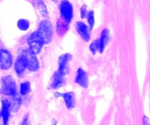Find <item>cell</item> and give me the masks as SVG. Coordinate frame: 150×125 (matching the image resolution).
I'll return each instance as SVG.
<instances>
[{
    "label": "cell",
    "mask_w": 150,
    "mask_h": 125,
    "mask_svg": "<svg viewBox=\"0 0 150 125\" xmlns=\"http://www.w3.org/2000/svg\"><path fill=\"white\" fill-rule=\"evenodd\" d=\"M0 93L9 96H13L17 94L16 81L11 76H7L1 78Z\"/></svg>",
    "instance_id": "1"
},
{
    "label": "cell",
    "mask_w": 150,
    "mask_h": 125,
    "mask_svg": "<svg viewBox=\"0 0 150 125\" xmlns=\"http://www.w3.org/2000/svg\"><path fill=\"white\" fill-rule=\"evenodd\" d=\"M38 33L41 37L44 43L51 42L53 37V26L51 22L47 20H42L40 24Z\"/></svg>",
    "instance_id": "2"
},
{
    "label": "cell",
    "mask_w": 150,
    "mask_h": 125,
    "mask_svg": "<svg viewBox=\"0 0 150 125\" xmlns=\"http://www.w3.org/2000/svg\"><path fill=\"white\" fill-rule=\"evenodd\" d=\"M28 44H29V51L35 54L40 52L42 46L45 45L41 37L38 35V32L31 34L28 38Z\"/></svg>",
    "instance_id": "3"
},
{
    "label": "cell",
    "mask_w": 150,
    "mask_h": 125,
    "mask_svg": "<svg viewBox=\"0 0 150 125\" xmlns=\"http://www.w3.org/2000/svg\"><path fill=\"white\" fill-rule=\"evenodd\" d=\"M21 55L24 58L26 64V69L32 72L37 71L39 69L40 64L36 55L30 51H23Z\"/></svg>",
    "instance_id": "4"
},
{
    "label": "cell",
    "mask_w": 150,
    "mask_h": 125,
    "mask_svg": "<svg viewBox=\"0 0 150 125\" xmlns=\"http://www.w3.org/2000/svg\"><path fill=\"white\" fill-rule=\"evenodd\" d=\"M60 13H61L62 17L63 18L64 21L67 23H69L71 21L73 16V6L70 4V1L67 0H63L62 1L59 6Z\"/></svg>",
    "instance_id": "5"
},
{
    "label": "cell",
    "mask_w": 150,
    "mask_h": 125,
    "mask_svg": "<svg viewBox=\"0 0 150 125\" xmlns=\"http://www.w3.org/2000/svg\"><path fill=\"white\" fill-rule=\"evenodd\" d=\"M13 58L8 51L4 49L0 50V68L1 70H8L12 65Z\"/></svg>",
    "instance_id": "6"
},
{
    "label": "cell",
    "mask_w": 150,
    "mask_h": 125,
    "mask_svg": "<svg viewBox=\"0 0 150 125\" xmlns=\"http://www.w3.org/2000/svg\"><path fill=\"white\" fill-rule=\"evenodd\" d=\"M72 56L69 54L62 55L59 59V70L58 71L66 75L68 73V64L71 60Z\"/></svg>",
    "instance_id": "7"
},
{
    "label": "cell",
    "mask_w": 150,
    "mask_h": 125,
    "mask_svg": "<svg viewBox=\"0 0 150 125\" xmlns=\"http://www.w3.org/2000/svg\"><path fill=\"white\" fill-rule=\"evenodd\" d=\"M1 116L3 118V123L4 125H7L8 124L9 117H10V101L4 97H1Z\"/></svg>",
    "instance_id": "8"
},
{
    "label": "cell",
    "mask_w": 150,
    "mask_h": 125,
    "mask_svg": "<svg viewBox=\"0 0 150 125\" xmlns=\"http://www.w3.org/2000/svg\"><path fill=\"white\" fill-rule=\"evenodd\" d=\"M76 30L80 35L81 37L85 41H89L90 39V32L88 26L82 22H77L76 25Z\"/></svg>",
    "instance_id": "9"
},
{
    "label": "cell",
    "mask_w": 150,
    "mask_h": 125,
    "mask_svg": "<svg viewBox=\"0 0 150 125\" xmlns=\"http://www.w3.org/2000/svg\"><path fill=\"white\" fill-rule=\"evenodd\" d=\"M65 75L60 72L57 71L53 76L52 83H51V87L52 89H58L61 87L65 83Z\"/></svg>",
    "instance_id": "10"
},
{
    "label": "cell",
    "mask_w": 150,
    "mask_h": 125,
    "mask_svg": "<svg viewBox=\"0 0 150 125\" xmlns=\"http://www.w3.org/2000/svg\"><path fill=\"white\" fill-rule=\"evenodd\" d=\"M76 82L78 84L83 88H86L88 86V76L86 72L82 69H79L76 75Z\"/></svg>",
    "instance_id": "11"
},
{
    "label": "cell",
    "mask_w": 150,
    "mask_h": 125,
    "mask_svg": "<svg viewBox=\"0 0 150 125\" xmlns=\"http://www.w3.org/2000/svg\"><path fill=\"white\" fill-rule=\"evenodd\" d=\"M60 95L64 98L66 107L68 109H72L73 108H74L76 105V97L73 92H67V93L62 94Z\"/></svg>",
    "instance_id": "12"
},
{
    "label": "cell",
    "mask_w": 150,
    "mask_h": 125,
    "mask_svg": "<svg viewBox=\"0 0 150 125\" xmlns=\"http://www.w3.org/2000/svg\"><path fill=\"white\" fill-rule=\"evenodd\" d=\"M26 69V64L24 58L21 54L15 62V70L18 75L22 74Z\"/></svg>",
    "instance_id": "13"
},
{
    "label": "cell",
    "mask_w": 150,
    "mask_h": 125,
    "mask_svg": "<svg viewBox=\"0 0 150 125\" xmlns=\"http://www.w3.org/2000/svg\"><path fill=\"white\" fill-rule=\"evenodd\" d=\"M109 40V31L108 29H105L103 30L100 35V39L99 40L100 42V52L102 53L105 48V45H107Z\"/></svg>",
    "instance_id": "14"
},
{
    "label": "cell",
    "mask_w": 150,
    "mask_h": 125,
    "mask_svg": "<svg viewBox=\"0 0 150 125\" xmlns=\"http://www.w3.org/2000/svg\"><path fill=\"white\" fill-rule=\"evenodd\" d=\"M32 4L35 6V8H36L42 16H48V12H47L46 7H45V4H44L42 0H32Z\"/></svg>",
    "instance_id": "15"
},
{
    "label": "cell",
    "mask_w": 150,
    "mask_h": 125,
    "mask_svg": "<svg viewBox=\"0 0 150 125\" xmlns=\"http://www.w3.org/2000/svg\"><path fill=\"white\" fill-rule=\"evenodd\" d=\"M12 97H13L12 100L10 101V110L13 111H17L21 106V100L20 97H19L17 94L13 95V96Z\"/></svg>",
    "instance_id": "16"
},
{
    "label": "cell",
    "mask_w": 150,
    "mask_h": 125,
    "mask_svg": "<svg viewBox=\"0 0 150 125\" xmlns=\"http://www.w3.org/2000/svg\"><path fill=\"white\" fill-rule=\"evenodd\" d=\"M31 91V87H30V83L29 82L26 81L23 82L21 84L20 86V92L21 94L22 95H26L27 94H29Z\"/></svg>",
    "instance_id": "17"
},
{
    "label": "cell",
    "mask_w": 150,
    "mask_h": 125,
    "mask_svg": "<svg viewBox=\"0 0 150 125\" xmlns=\"http://www.w3.org/2000/svg\"><path fill=\"white\" fill-rule=\"evenodd\" d=\"M18 27L19 28V29L22 31H26L29 29V23L27 20L26 19H20V20L18 21Z\"/></svg>",
    "instance_id": "18"
},
{
    "label": "cell",
    "mask_w": 150,
    "mask_h": 125,
    "mask_svg": "<svg viewBox=\"0 0 150 125\" xmlns=\"http://www.w3.org/2000/svg\"><path fill=\"white\" fill-rule=\"evenodd\" d=\"M89 49L90 51L93 54H96V52L98 51H100V42L99 40H96L94 41L93 42H92V44L89 46Z\"/></svg>",
    "instance_id": "19"
},
{
    "label": "cell",
    "mask_w": 150,
    "mask_h": 125,
    "mask_svg": "<svg viewBox=\"0 0 150 125\" xmlns=\"http://www.w3.org/2000/svg\"><path fill=\"white\" fill-rule=\"evenodd\" d=\"M87 18H88V23L89 24V28L90 29H92L94 24H95V16H94V12L89 11L87 14Z\"/></svg>",
    "instance_id": "20"
},
{
    "label": "cell",
    "mask_w": 150,
    "mask_h": 125,
    "mask_svg": "<svg viewBox=\"0 0 150 125\" xmlns=\"http://www.w3.org/2000/svg\"><path fill=\"white\" fill-rule=\"evenodd\" d=\"M20 125H31L30 122H29V116H28V114L25 115V117H23V121L21 122Z\"/></svg>",
    "instance_id": "21"
},
{
    "label": "cell",
    "mask_w": 150,
    "mask_h": 125,
    "mask_svg": "<svg viewBox=\"0 0 150 125\" xmlns=\"http://www.w3.org/2000/svg\"><path fill=\"white\" fill-rule=\"evenodd\" d=\"M81 18H85L86 16V6L83 5L82 6L81 10Z\"/></svg>",
    "instance_id": "22"
},
{
    "label": "cell",
    "mask_w": 150,
    "mask_h": 125,
    "mask_svg": "<svg viewBox=\"0 0 150 125\" xmlns=\"http://www.w3.org/2000/svg\"><path fill=\"white\" fill-rule=\"evenodd\" d=\"M144 124L149 125V123H148V119L146 118V117H144Z\"/></svg>",
    "instance_id": "23"
},
{
    "label": "cell",
    "mask_w": 150,
    "mask_h": 125,
    "mask_svg": "<svg viewBox=\"0 0 150 125\" xmlns=\"http://www.w3.org/2000/svg\"><path fill=\"white\" fill-rule=\"evenodd\" d=\"M0 117H1V113H0Z\"/></svg>",
    "instance_id": "24"
}]
</instances>
